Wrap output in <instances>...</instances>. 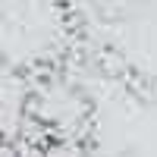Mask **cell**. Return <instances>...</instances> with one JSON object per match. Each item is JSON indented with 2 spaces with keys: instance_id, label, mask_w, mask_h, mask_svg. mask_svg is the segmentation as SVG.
<instances>
[{
  "instance_id": "obj_1",
  "label": "cell",
  "mask_w": 157,
  "mask_h": 157,
  "mask_svg": "<svg viewBox=\"0 0 157 157\" xmlns=\"http://www.w3.org/2000/svg\"><path fill=\"white\" fill-rule=\"evenodd\" d=\"M19 138L32 157H104V120L85 75H47L22 85Z\"/></svg>"
},
{
  "instance_id": "obj_2",
  "label": "cell",
  "mask_w": 157,
  "mask_h": 157,
  "mask_svg": "<svg viewBox=\"0 0 157 157\" xmlns=\"http://www.w3.org/2000/svg\"><path fill=\"white\" fill-rule=\"evenodd\" d=\"M0 157H10V145L3 141V135H0Z\"/></svg>"
}]
</instances>
